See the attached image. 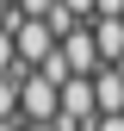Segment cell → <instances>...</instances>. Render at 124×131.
<instances>
[{
  "mask_svg": "<svg viewBox=\"0 0 124 131\" xmlns=\"http://www.w3.org/2000/svg\"><path fill=\"white\" fill-rule=\"evenodd\" d=\"M25 131H62V125H25Z\"/></svg>",
  "mask_w": 124,
  "mask_h": 131,
  "instance_id": "obj_12",
  "label": "cell"
},
{
  "mask_svg": "<svg viewBox=\"0 0 124 131\" xmlns=\"http://www.w3.org/2000/svg\"><path fill=\"white\" fill-rule=\"evenodd\" d=\"M12 19H19V0H0V31H12Z\"/></svg>",
  "mask_w": 124,
  "mask_h": 131,
  "instance_id": "obj_10",
  "label": "cell"
},
{
  "mask_svg": "<svg viewBox=\"0 0 124 131\" xmlns=\"http://www.w3.org/2000/svg\"><path fill=\"white\" fill-rule=\"evenodd\" d=\"M0 131H25V125H19V119H0Z\"/></svg>",
  "mask_w": 124,
  "mask_h": 131,
  "instance_id": "obj_11",
  "label": "cell"
},
{
  "mask_svg": "<svg viewBox=\"0 0 124 131\" xmlns=\"http://www.w3.org/2000/svg\"><path fill=\"white\" fill-rule=\"evenodd\" d=\"M62 62H68L74 75H99L105 69V62H99V44H93V25H81V31L62 38Z\"/></svg>",
  "mask_w": 124,
  "mask_h": 131,
  "instance_id": "obj_3",
  "label": "cell"
},
{
  "mask_svg": "<svg viewBox=\"0 0 124 131\" xmlns=\"http://www.w3.org/2000/svg\"><path fill=\"white\" fill-rule=\"evenodd\" d=\"M93 44H99V62L118 69L124 62V19H93Z\"/></svg>",
  "mask_w": 124,
  "mask_h": 131,
  "instance_id": "obj_4",
  "label": "cell"
},
{
  "mask_svg": "<svg viewBox=\"0 0 124 131\" xmlns=\"http://www.w3.org/2000/svg\"><path fill=\"white\" fill-rule=\"evenodd\" d=\"M68 19H81V25H93V13H99V0H56Z\"/></svg>",
  "mask_w": 124,
  "mask_h": 131,
  "instance_id": "obj_8",
  "label": "cell"
},
{
  "mask_svg": "<svg viewBox=\"0 0 124 131\" xmlns=\"http://www.w3.org/2000/svg\"><path fill=\"white\" fill-rule=\"evenodd\" d=\"M0 75H19V44H12V31H0Z\"/></svg>",
  "mask_w": 124,
  "mask_h": 131,
  "instance_id": "obj_7",
  "label": "cell"
},
{
  "mask_svg": "<svg viewBox=\"0 0 124 131\" xmlns=\"http://www.w3.org/2000/svg\"><path fill=\"white\" fill-rule=\"evenodd\" d=\"M0 119H19V75H0Z\"/></svg>",
  "mask_w": 124,
  "mask_h": 131,
  "instance_id": "obj_6",
  "label": "cell"
},
{
  "mask_svg": "<svg viewBox=\"0 0 124 131\" xmlns=\"http://www.w3.org/2000/svg\"><path fill=\"white\" fill-rule=\"evenodd\" d=\"M93 94H99V119L105 112H124V69H99L93 75Z\"/></svg>",
  "mask_w": 124,
  "mask_h": 131,
  "instance_id": "obj_5",
  "label": "cell"
},
{
  "mask_svg": "<svg viewBox=\"0 0 124 131\" xmlns=\"http://www.w3.org/2000/svg\"><path fill=\"white\" fill-rule=\"evenodd\" d=\"M12 44H19V75H31V69H43L56 50H62V38L50 31V19H12Z\"/></svg>",
  "mask_w": 124,
  "mask_h": 131,
  "instance_id": "obj_1",
  "label": "cell"
},
{
  "mask_svg": "<svg viewBox=\"0 0 124 131\" xmlns=\"http://www.w3.org/2000/svg\"><path fill=\"white\" fill-rule=\"evenodd\" d=\"M50 6H56V0H19V13H25V19H50Z\"/></svg>",
  "mask_w": 124,
  "mask_h": 131,
  "instance_id": "obj_9",
  "label": "cell"
},
{
  "mask_svg": "<svg viewBox=\"0 0 124 131\" xmlns=\"http://www.w3.org/2000/svg\"><path fill=\"white\" fill-rule=\"evenodd\" d=\"M56 112H62V88L50 75H19V125H56Z\"/></svg>",
  "mask_w": 124,
  "mask_h": 131,
  "instance_id": "obj_2",
  "label": "cell"
}]
</instances>
